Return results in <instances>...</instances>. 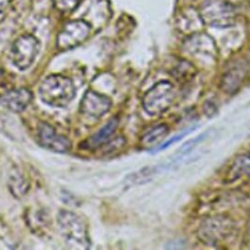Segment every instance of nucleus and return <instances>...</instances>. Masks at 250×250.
<instances>
[{
  "mask_svg": "<svg viewBox=\"0 0 250 250\" xmlns=\"http://www.w3.org/2000/svg\"><path fill=\"white\" fill-rule=\"evenodd\" d=\"M38 94L44 104L63 107L75 97V87L69 78L61 74H51L42 81Z\"/></svg>",
  "mask_w": 250,
  "mask_h": 250,
  "instance_id": "1",
  "label": "nucleus"
},
{
  "mask_svg": "<svg viewBox=\"0 0 250 250\" xmlns=\"http://www.w3.org/2000/svg\"><path fill=\"white\" fill-rule=\"evenodd\" d=\"M57 221L60 232L69 248L88 249L90 247L88 228L79 215L62 210L58 214Z\"/></svg>",
  "mask_w": 250,
  "mask_h": 250,
  "instance_id": "2",
  "label": "nucleus"
},
{
  "mask_svg": "<svg viewBox=\"0 0 250 250\" xmlns=\"http://www.w3.org/2000/svg\"><path fill=\"white\" fill-rule=\"evenodd\" d=\"M233 230L234 224L229 218L217 215L201 222L197 229V236L202 243L214 246L229 239L233 233Z\"/></svg>",
  "mask_w": 250,
  "mask_h": 250,
  "instance_id": "3",
  "label": "nucleus"
},
{
  "mask_svg": "<svg viewBox=\"0 0 250 250\" xmlns=\"http://www.w3.org/2000/svg\"><path fill=\"white\" fill-rule=\"evenodd\" d=\"M175 98L174 85L166 80L159 81L145 93L143 107L149 115H159L173 104Z\"/></svg>",
  "mask_w": 250,
  "mask_h": 250,
  "instance_id": "4",
  "label": "nucleus"
},
{
  "mask_svg": "<svg viewBox=\"0 0 250 250\" xmlns=\"http://www.w3.org/2000/svg\"><path fill=\"white\" fill-rule=\"evenodd\" d=\"M40 50L38 39L31 34H23L18 37L11 48V60L20 70L28 68L36 59Z\"/></svg>",
  "mask_w": 250,
  "mask_h": 250,
  "instance_id": "5",
  "label": "nucleus"
},
{
  "mask_svg": "<svg viewBox=\"0 0 250 250\" xmlns=\"http://www.w3.org/2000/svg\"><path fill=\"white\" fill-rule=\"evenodd\" d=\"M91 26L83 20L66 22L57 36V47L61 51L72 49L84 42L90 35Z\"/></svg>",
  "mask_w": 250,
  "mask_h": 250,
  "instance_id": "6",
  "label": "nucleus"
},
{
  "mask_svg": "<svg viewBox=\"0 0 250 250\" xmlns=\"http://www.w3.org/2000/svg\"><path fill=\"white\" fill-rule=\"evenodd\" d=\"M203 21L216 27H227L234 22V10L223 0H207L201 8Z\"/></svg>",
  "mask_w": 250,
  "mask_h": 250,
  "instance_id": "7",
  "label": "nucleus"
},
{
  "mask_svg": "<svg viewBox=\"0 0 250 250\" xmlns=\"http://www.w3.org/2000/svg\"><path fill=\"white\" fill-rule=\"evenodd\" d=\"M248 73V65L242 60H235L228 64L221 80V89L228 94H234L241 87Z\"/></svg>",
  "mask_w": 250,
  "mask_h": 250,
  "instance_id": "8",
  "label": "nucleus"
},
{
  "mask_svg": "<svg viewBox=\"0 0 250 250\" xmlns=\"http://www.w3.org/2000/svg\"><path fill=\"white\" fill-rule=\"evenodd\" d=\"M37 140L41 146L55 152H66L71 146L70 141L66 137L57 133L50 124L45 122L38 125Z\"/></svg>",
  "mask_w": 250,
  "mask_h": 250,
  "instance_id": "9",
  "label": "nucleus"
},
{
  "mask_svg": "<svg viewBox=\"0 0 250 250\" xmlns=\"http://www.w3.org/2000/svg\"><path fill=\"white\" fill-rule=\"evenodd\" d=\"M111 105V100L93 90L87 91L80 103V110L89 116L100 117L108 111Z\"/></svg>",
  "mask_w": 250,
  "mask_h": 250,
  "instance_id": "10",
  "label": "nucleus"
},
{
  "mask_svg": "<svg viewBox=\"0 0 250 250\" xmlns=\"http://www.w3.org/2000/svg\"><path fill=\"white\" fill-rule=\"evenodd\" d=\"M31 99L32 93L29 89L24 87L15 88L0 96V104L11 111L21 112L30 104Z\"/></svg>",
  "mask_w": 250,
  "mask_h": 250,
  "instance_id": "11",
  "label": "nucleus"
},
{
  "mask_svg": "<svg viewBox=\"0 0 250 250\" xmlns=\"http://www.w3.org/2000/svg\"><path fill=\"white\" fill-rule=\"evenodd\" d=\"M118 125V119L112 118L110 119L102 129H100L97 133L91 136L88 141H86L87 148H97L104 145H105L110 138L113 136L116 128Z\"/></svg>",
  "mask_w": 250,
  "mask_h": 250,
  "instance_id": "12",
  "label": "nucleus"
},
{
  "mask_svg": "<svg viewBox=\"0 0 250 250\" xmlns=\"http://www.w3.org/2000/svg\"><path fill=\"white\" fill-rule=\"evenodd\" d=\"M241 178H250V152L237 156L228 170V181L233 182Z\"/></svg>",
  "mask_w": 250,
  "mask_h": 250,
  "instance_id": "13",
  "label": "nucleus"
},
{
  "mask_svg": "<svg viewBox=\"0 0 250 250\" xmlns=\"http://www.w3.org/2000/svg\"><path fill=\"white\" fill-rule=\"evenodd\" d=\"M169 128L166 124H159L146 131L141 139L145 146H151L161 142L168 134Z\"/></svg>",
  "mask_w": 250,
  "mask_h": 250,
  "instance_id": "14",
  "label": "nucleus"
},
{
  "mask_svg": "<svg viewBox=\"0 0 250 250\" xmlns=\"http://www.w3.org/2000/svg\"><path fill=\"white\" fill-rule=\"evenodd\" d=\"M9 188L14 196L20 198L26 193L28 189V184L21 174H20L19 172H15L10 175Z\"/></svg>",
  "mask_w": 250,
  "mask_h": 250,
  "instance_id": "15",
  "label": "nucleus"
},
{
  "mask_svg": "<svg viewBox=\"0 0 250 250\" xmlns=\"http://www.w3.org/2000/svg\"><path fill=\"white\" fill-rule=\"evenodd\" d=\"M195 74L194 66L187 61H182L173 69V75L178 80L191 78Z\"/></svg>",
  "mask_w": 250,
  "mask_h": 250,
  "instance_id": "16",
  "label": "nucleus"
},
{
  "mask_svg": "<svg viewBox=\"0 0 250 250\" xmlns=\"http://www.w3.org/2000/svg\"><path fill=\"white\" fill-rule=\"evenodd\" d=\"M55 8L62 13L72 12L78 6L80 0H52Z\"/></svg>",
  "mask_w": 250,
  "mask_h": 250,
  "instance_id": "17",
  "label": "nucleus"
},
{
  "mask_svg": "<svg viewBox=\"0 0 250 250\" xmlns=\"http://www.w3.org/2000/svg\"><path fill=\"white\" fill-rule=\"evenodd\" d=\"M189 131H191V129H188V130H186V131H184V132H182V133H180L179 135H177V136H175V137H173L172 139H170L169 141H167V142H165L164 144H162L159 147H158V149L156 150V151H158V150H162V149H164V148H166L167 146H171V145H173V144H175V143H177L178 141H180V140H182L186 135H187V133H188Z\"/></svg>",
  "mask_w": 250,
  "mask_h": 250,
  "instance_id": "18",
  "label": "nucleus"
},
{
  "mask_svg": "<svg viewBox=\"0 0 250 250\" xmlns=\"http://www.w3.org/2000/svg\"><path fill=\"white\" fill-rule=\"evenodd\" d=\"M13 0H0V13L4 12L8 6L12 3Z\"/></svg>",
  "mask_w": 250,
  "mask_h": 250,
  "instance_id": "19",
  "label": "nucleus"
},
{
  "mask_svg": "<svg viewBox=\"0 0 250 250\" xmlns=\"http://www.w3.org/2000/svg\"><path fill=\"white\" fill-rule=\"evenodd\" d=\"M3 78H4V73H3V71L0 69V82L3 80Z\"/></svg>",
  "mask_w": 250,
  "mask_h": 250,
  "instance_id": "20",
  "label": "nucleus"
}]
</instances>
